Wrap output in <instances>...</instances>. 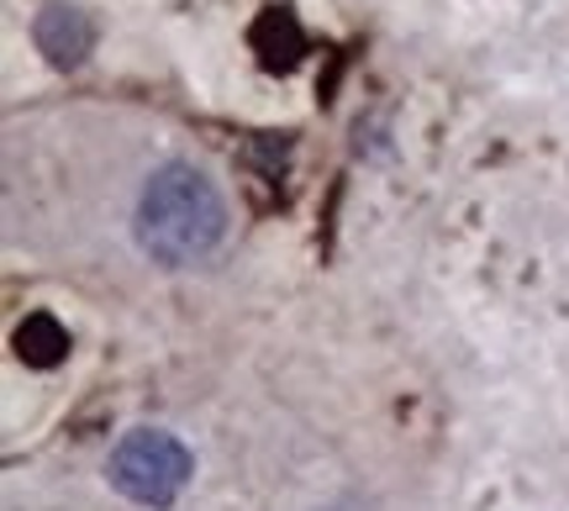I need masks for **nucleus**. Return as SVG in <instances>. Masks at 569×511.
Segmentation results:
<instances>
[{
  "label": "nucleus",
  "mask_w": 569,
  "mask_h": 511,
  "mask_svg": "<svg viewBox=\"0 0 569 511\" xmlns=\"http://www.w3.org/2000/svg\"><path fill=\"white\" fill-rule=\"evenodd\" d=\"M184 480H190V453L169 432L138 428V432H127L122 443H117V453H111V485L127 501H138V507H153V511L174 507Z\"/></svg>",
  "instance_id": "2"
},
{
  "label": "nucleus",
  "mask_w": 569,
  "mask_h": 511,
  "mask_svg": "<svg viewBox=\"0 0 569 511\" xmlns=\"http://www.w3.org/2000/svg\"><path fill=\"white\" fill-rule=\"evenodd\" d=\"M32 38H38V48L59 63V69H74V63L90 53L96 27H90V17L74 11V6H42V17L32 21Z\"/></svg>",
  "instance_id": "3"
},
{
  "label": "nucleus",
  "mask_w": 569,
  "mask_h": 511,
  "mask_svg": "<svg viewBox=\"0 0 569 511\" xmlns=\"http://www.w3.org/2000/svg\"><path fill=\"white\" fill-rule=\"evenodd\" d=\"M227 232V206L196 164H163L138 201V243L159 264H196Z\"/></svg>",
  "instance_id": "1"
},
{
  "label": "nucleus",
  "mask_w": 569,
  "mask_h": 511,
  "mask_svg": "<svg viewBox=\"0 0 569 511\" xmlns=\"http://www.w3.org/2000/svg\"><path fill=\"white\" fill-rule=\"evenodd\" d=\"M17 343H21V353H27L32 364H53L63 348H69V338L59 332V322H48V317H32V322L21 328Z\"/></svg>",
  "instance_id": "4"
}]
</instances>
